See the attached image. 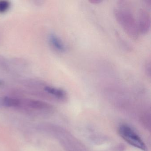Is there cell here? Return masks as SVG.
Listing matches in <instances>:
<instances>
[{"label":"cell","instance_id":"1","mask_svg":"<svg viewBox=\"0 0 151 151\" xmlns=\"http://www.w3.org/2000/svg\"><path fill=\"white\" fill-rule=\"evenodd\" d=\"M114 14L116 20L124 32L132 39H137L139 35L137 22L129 2L119 1L114 9Z\"/></svg>","mask_w":151,"mask_h":151},{"label":"cell","instance_id":"2","mask_svg":"<svg viewBox=\"0 0 151 151\" xmlns=\"http://www.w3.org/2000/svg\"><path fill=\"white\" fill-rule=\"evenodd\" d=\"M119 134L127 143L143 151L146 150V147L140 137L127 125H123L119 128Z\"/></svg>","mask_w":151,"mask_h":151},{"label":"cell","instance_id":"3","mask_svg":"<svg viewBox=\"0 0 151 151\" xmlns=\"http://www.w3.org/2000/svg\"><path fill=\"white\" fill-rule=\"evenodd\" d=\"M137 22L139 34H146L149 32L151 27V17L147 9H139Z\"/></svg>","mask_w":151,"mask_h":151},{"label":"cell","instance_id":"4","mask_svg":"<svg viewBox=\"0 0 151 151\" xmlns=\"http://www.w3.org/2000/svg\"><path fill=\"white\" fill-rule=\"evenodd\" d=\"M48 40L51 45L56 51L61 53L66 51V47L64 43L55 34H50L48 37Z\"/></svg>","mask_w":151,"mask_h":151},{"label":"cell","instance_id":"5","mask_svg":"<svg viewBox=\"0 0 151 151\" xmlns=\"http://www.w3.org/2000/svg\"><path fill=\"white\" fill-rule=\"evenodd\" d=\"M44 89L47 93L60 100H65L67 99V93L63 89L48 86H45Z\"/></svg>","mask_w":151,"mask_h":151},{"label":"cell","instance_id":"6","mask_svg":"<svg viewBox=\"0 0 151 151\" xmlns=\"http://www.w3.org/2000/svg\"><path fill=\"white\" fill-rule=\"evenodd\" d=\"M2 103L6 106H16L20 104V101L19 100L14 98L5 97L2 100Z\"/></svg>","mask_w":151,"mask_h":151},{"label":"cell","instance_id":"7","mask_svg":"<svg viewBox=\"0 0 151 151\" xmlns=\"http://www.w3.org/2000/svg\"><path fill=\"white\" fill-rule=\"evenodd\" d=\"M30 106L37 109H43L48 107V105L47 103L39 101L31 100L29 102Z\"/></svg>","mask_w":151,"mask_h":151},{"label":"cell","instance_id":"8","mask_svg":"<svg viewBox=\"0 0 151 151\" xmlns=\"http://www.w3.org/2000/svg\"><path fill=\"white\" fill-rule=\"evenodd\" d=\"M10 2L7 1H0V13H5L10 7Z\"/></svg>","mask_w":151,"mask_h":151},{"label":"cell","instance_id":"9","mask_svg":"<svg viewBox=\"0 0 151 151\" xmlns=\"http://www.w3.org/2000/svg\"><path fill=\"white\" fill-rule=\"evenodd\" d=\"M145 72L147 77L150 78L151 76V62L150 61H147L145 65Z\"/></svg>","mask_w":151,"mask_h":151},{"label":"cell","instance_id":"10","mask_svg":"<svg viewBox=\"0 0 151 151\" xmlns=\"http://www.w3.org/2000/svg\"><path fill=\"white\" fill-rule=\"evenodd\" d=\"M89 1L90 3L93 4H95V5L100 4L102 2V1H101V0H90Z\"/></svg>","mask_w":151,"mask_h":151},{"label":"cell","instance_id":"11","mask_svg":"<svg viewBox=\"0 0 151 151\" xmlns=\"http://www.w3.org/2000/svg\"><path fill=\"white\" fill-rule=\"evenodd\" d=\"M2 83H3V82H2V81H1V80H0V85H2Z\"/></svg>","mask_w":151,"mask_h":151}]
</instances>
